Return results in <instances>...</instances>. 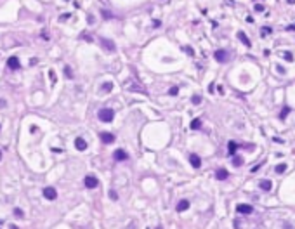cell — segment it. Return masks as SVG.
I'll return each mask as SVG.
<instances>
[{
	"label": "cell",
	"mask_w": 295,
	"mask_h": 229,
	"mask_svg": "<svg viewBox=\"0 0 295 229\" xmlns=\"http://www.w3.org/2000/svg\"><path fill=\"white\" fill-rule=\"evenodd\" d=\"M191 101H193V104H200V102H201V97H200V96H193Z\"/></svg>",
	"instance_id": "cb8c5ba5"
},
{
	"label": "cell",
	"mask_w": 295,
	"mask_h": 229,
	"mask_svg": "<svg viewBox=\"0 0 295 229\" xmlns=\"http://www.w3.org/2000/svg\"><path fill=\"white\" fill-rule=\"evenodd\" d=\"M290 111H292V108H290V106H285V108H283V111H281V115H280V120H285V118H287V115H288Z\"/></svg>",
	"instance_id": "e0dca14e"
},
{
	"label": "cell",
	"mask_w": 295,
	"mask_h": 229,
	"mask_svg": "<svg viewBox=\"0 0 295 229\" xmlns=\"http://www.w3.org/2000/svg\"><path fill=\"white\" fill-rule=\"evenodd\" d=\"M255 10H257V12H262V10H264V5H261V3H255Z\"/></svg>",
	"instance_id": "484cf974"
},
{
	"label": "cell",
	"mask_w": 295,
	"mask_h": 229,
	"mask_svg": "<svg viewBox=\"0 0 295 229\" xmlns=\"http://www.w3.org/2000/svg\"><path fill=\"white\" fill-rule=\"evenodd\" d=\"M200 127H201V120H198V118H196V120H193V122H191V129H195V130H196V129H200Z\"/></svg>",
	"instance_id": "ffe728a7"
},
{
	"label": "cell",
	"mask_w": 295,
	"mask_h": 229,
	"mask_svg": "<svg viewBox=\"0 0 295 229\" xmlns=\"http://www.w3.org/2000/svg\"><path fill=\"white\" fill-rule=\"evenodd\" d=\"M184 50H186L189 56H193V49H191V47H184Z\"/></svg>",
	"instance_id": "4dcf8cb0"
},
{
	"label": "cell",
	"mask_w": 295,
	"mask_h": 229,
	"mask_svg": "<svg viewBox=\"0 0 295 229\" xmlns=\"http://www.w3.org/2000/svg\"><path fill=\"white\" fill-rule=\"evenodd\" d=\"M64 73H66V76L71 80L73 78V73H71V69H69V66H64Z\"/></svg>",
	"instance_id": "603a6c76"
},
{
	"label": "cell",
	"mask_w": 295,
	"mask_h": 229,
	"mask_svg": "<svg viewBox=\"0 0 295 229\" xmlns=\"http://www.w3.org/2000/svg\"><path fill=\"white\" fill-rule=\"evenodd\" d=\"M215 177H217L219 181H226V179L229 177V174H228V170H226V168H219V170H217V174H215Z\"/></svg>",
	"instance_id": "4fadbf2b"
},
{
	"label": "cell",
	"mask_w": 295,
	"mask_h": 229,
	"mask_svg": "<svg viewBox=\"0 0 295 229\" xmlns=\"http://www.w3.org/2000/svg\"><path fill=\"white\" fill-rule=\"evenodd\" d=\"M285 59H287V61H292V59H294V56H292L290 52H285Z\"/></svg>",
	"instance_id": "f1b7e54d"
},
{
	"label": "cell",
	"mask_w": 295,
	"mask_h": 229,
	"mask_svg": "<svg viewBox=\"0 0 295 229\" xmlns=\"http://www.w3.org/2000/svg\"><path fill=\"white\" fill-rule=\"evenodd\" d=\"M214 56H215V59H217L219 63H226V61L229 59V54H228L226 50H222V49H221V50H215Z\"/></svg>",
	"instance_id": "5b68a950"
},
{
	"label": "cell",
	"mask_w": 295,
	"mask_h": 229,
	"mask_svg": "<svg viewBox=\"0 0 295 229\" xmlns=\"http://www.w3.org/2000/svg\"><path fill=\"white\" fill-rule=\"evenodd\" d=\"M102 16H104V17H111V14H109L108 10H102Z\"/></svg>",
	"instance_id": "1f68e13d"
},
{
	"label": "cell",
	"mask_w": 295,
	"mask_h": 229,
	"mask_svg": "<svg viewBox=\"0 0 295 229\" xmlns=\"http://www.w3.org/2000/svg\"><path fill=\"white\" fill-rule=\"evenodd\" d=\"M43 196L47 200H56L57 198V191L54 188H43Z\"/></svg>",
	"instance_id": "52a82bcc"
},
{
	"label": "cell",
	"mask_w": 295,
	"mask_h": 229,
	"mask_svg": "<svg viewBox=\"0 0 295 229\" xmlns=\"http://www.w3.org/2000/svg\"><path fill=\"white\" fill-rule=\"evenodd\" d=\"M189 208V201L188 200H181L179 205H177V212H186Z\"/></svg>",
	"instance_id": "5bb4252c"
},
{
	"label": "cell",
	"mask_w": 295,
	"mask_h": 229,
	"mask_svg": "<svg viewBox=\"0 0 295 229\" xmlns=\"http://www.w3.org/2000/svg\"><path fill=\"white\" fill-rule=\"evenodd\" d=\"M276 174H283L285 170H287V163H280V165H276Z\"/></svg>",
	"instance_id": "ac0fdd59"
},
{
	"label": "cell",
	"mask_w": 295,
	"mask_h": 229,
	"mask_svg": "<svg viewBox=\"0 0 295 229\" xmlns=\"http://www.w3.org/2000/svg\"><path fill=\"white\" fill-rule=\"evenodd\" d=\"M10 229H17V228H16V226H10Z\"/></svg>",
	"instance_id": "d6a6232c"
},
{
	"label": "cell",
	"mask_w": 295,
	"mask_h": 229,
	"mask_svg": "<svg viewBox=\"0 0 295 229\" xmlns=\"http://www.w3.org/2000/svg\"><path fill=\"white\" fill-rule=\"evenodd\" d=\"M49 78H50V80H52V82H56V73H54V71H52V69H50V71H49Z\"/></svg>",
	"instance_id": "83f0119b"
},
{
	"label": "cell",
	"mask_w": 295,
	"mask_h": 229,
	"mask_svg": "<svg viewBox=\"0 0 295 229\" xmlns=\"http://www.w3.org/2000/svg\"><path fill=\"white\" fill-rule=\"evenodd\" d=\"M177 92H179V89H177V87H172V89L168 90V94H170V96H177Z\"/></svg>",
	"instance_id": "d4e9b609"
},
{
	"label": "cell",
	"mask_w": 295,
	"mask_h": 229,
	"mask_svg": "<svg viewBox=\"0 0 295 229\" xmlns=\"http://www.w3.org/2000/svg\"><path fill=\"white\" fill-rule=\"evenodd\" d=\"M236 149H238V144H236L234 141H229V144H228V151H229L231 155H234V153H236Z\"/></svg>",
	"instance_id": "2e32d148"
},
{
	"label": "cell",
	"mask_w": 295,
	"mask_h": 229,
	"mask_svg": "<svg viewBox=\"0 0 295 229\" xmlns=\"http://www.w3.org/2000/svg\"><path fill=\"white\" fill-rule=\"evenodd\" d=\"M189 162H191V165H193L195 168H200V167H201V158H200L198 155H191V156H189Z\"/></svg>",
	"instance_id": "8fae6325"
},
{
	"label": "cell",
	"mask_w": 295,
	"mask_h": 229,
	"mask_svg": "<svg viewBox=\"0 0 295 229\" xmlns=\"http://www.w3.org/2000/svg\"><path fill=\"white\" fill-rule=\"evenodd\" d=\"M75 148H76L78 151H85V149H87V142H85V139L76 137V139H75Z\"/></svg>",
	"instance_id": "30bf717a"
},
{
	"label": "cell",
	"mask_w": 295,
	"mask_h": 229,
	"mask_svg": "<svg viewBox=\"0 0 295 229\" xmlns=\"http://www.w3.org/2000/svg\"><path fill=\"white\" fill-rule=\"evenodd\" d=\"M104 92H109V90H113V83L111 82H106V83H102V87H101Z\"/></svg>",
	"instance_id": "d6986e66"
},
{
	"label": "cell",
	"mask_w": 295,
	"mask_h": 229,
	"mask_svg": "<svg viewBox=\"0 0 295 229\" xmlns=\"http://www.w3.org/2000/svg\"><path fill=\"white\" fill-rule=\"evenodd\" d=\"M97 118H99L101 122H104V123H109V122H113V118H115V111H113L111 108H102V109H99Z\"/></svg>",
	"instance_id": "6da1fadb"
},
{
	"label": "cell",
	"mask_w": 295,
	"mask_h": 229,
	"mask_svg": "<svg viewBox=\"0 0 295 229\" xmlns=\"http://www.w3.org/2000/svg\"><path fill=\"white\" fill-rule=\"evenodd\" d=\"M99 43L102 45V49H104L106 52H115V50H116V45H115V42H113V40H109V38H104V36H101V38H99Z\"/></svg>",
	"instance_id": "7a4b0ae2"
},
{
	"label": "cell",
	"mask_w": 295,
	"mask_h": 229,
	"mask_svg": "<svg viewBox=\"0 0 295 229\" xmlns=\"http://www.w3.org/2000/svg\"><path fill=\"white\" fill-rule=\"evenodd\" d=\"M7 68H9V69H17V68H19V59H17L16 56L9 57V59H7Z\"/></svg>",
	"instance_id": "9c48e42d"
},
{
	"label": "cell",
	"mask_w": 295,
	"mask_h": 229,
	"mask_svg": "<svg viewBox=\"0 0 295 229\" xmlns=\"http://www.w3.org/2000/svg\"><path fill=\"white\" fill-rule=\"evenodd\" d=\"M109 198H111V200H116V198H118V195H116L115 191H109Z\"/></svg>",
	"instance_id": "f546056e"
},
{
	"label": "cell",
	"mask_w": 295,
	"mask_h": 229,
	"mask_svg": "<svg viewBox=\"0 0 295 229\" xmlns=\"http://www.w3.org/2000/svg\"><path fill=\"white\" fill-rule=\"evenodd\" d=\"M83 184H85V188H87V189H96V188L99 186V181H97V177H96V175H85Z\"/></svg>",
	"instance_id": "3957f363"
},
{
	"label": "cell",
	"mask_w": 295,
	"mask_h": 229,
	"mask_svg": "<svg viewBox=\"0 0 295 229\" xmlns=\"http://www.w3.org/2000/svg\"><path fill=\"white\" fill-rule=\"evenodd\" d=\"M236 212H238V214H243V215H248V214H252V212H254V208H252V205L241 203V205H238V207H236Z\"/></svg>",
	"instance_id": "277c9868"
},
{
	"label": "cell",
	"mask_w": 295,
	"mask_h": 229,
	"mask_svg": "<svg viewBox=\"0 0 295 229\" xmlns=\"http://www.w3.org/2000/svg\"><path fill=\"white\" fill-rule=\"evenodd\" d=\"M233 165H234V167H241V165H243V158H241V156H236V158L233 160Z\"/></svg>",
	"instance_id": "44dd1931"
},
{
	"label": "cell",
	"mask_w": 295,
	"mask_h": 229,
	"mask_svg": "<svg viewBox=\"0 0 295 229\" xmlns=\"http://www.w3.org/2000/svg\"><path fill=\"white\" fill-rule=\"evenodd\" d=\"M0 160H2V151H0Z\"/></svg>",
	"instance_id": "836d02e7"
},
{
	"label": "cell",
	"mask_w": 295,
	"mask_h": 229,
	"mask_svg": "<svg viewBox=\"0 0 295 229\" xmlns=\"http://www.w3.org/2000/svg\"><path fill=\"white\" fill-rule=\"evenodd\" d=\"M99 137H101V141H102L104 144H111V142L115 141V135H113V134H109V132H101V134H99Z\"/></svg>",
	"instance_id": "ba28073f"
},
{
	"label": "cell",
	"mask_w": 295,
	"mask_h": 229,
	"mask_svg": "<svg viewBox=\"0 0 295 229\" xmlns=\"http://www.w3.org/2000/svg\"><path fill=\"white\" fill-rule=\"evenodd\" d=\"M259 186H261V189L269 191V189L273 188V182H271V181H261V182H259Z\"/></svg>",
	"instance_id": "9a60e30c"
},
{
	"label": "cell",
	"mask_w": 295,
	"mask_h": 229,
	"mask_svg": "<svg viewBox=\"0 0 295 229\" xmlns=\"http://www.w3.org/2000/svg\"><path fill=\"white\" fill-rule=\"evenodd\" d=\"M261 33H262V36H266V33H271V28H262Z\"/></svg>",
	"instance_id": "4316f807"
},
{
	"label": "cell",
	"mask_w": 295,
	"mask_h": 229,
	"mask_svg": "<svg viewBox=\"0 0 295 229\" xmlns=\"http://www.w3.org/2000/svg\"><path fill=\"white\" fill-rule=\"evenodd\" d=\"M113 158H115L116 162H125V160L129 158V155H127V151H123V149H116V151L113 153Z\"/></svg>",
	"instance_id": "8992f818"
},
{
	"label": "cell",
	"mask_w": 295,
	"mask_h": 229,
	"mask_svg": "<svg viewBox=\"0 0 295 229\" xmlns=\"http://www.w3.org/2000/svg\"><path fill=\"white\" fill-rule=\"evenodd\" d=\"M14 215H16L17 219H23V217H24V212H23L21 208H14Z\"/></svg>",
	"instance_id": "7402d4cb"
},
{
	"label": "cell",
	"mask_w": 295,
	"mask_h": 229,
	"mask_svg": "<svg viewBox=\"0 0 295 229\" xmlns=\"http://www.w3.org/2000/svg\"><path fill=\"white\" fill-rule=\"evenodd\" d=\"M238 38H240V42L243 43V45H247V47H250L252 43H250V40H248V36L245 35V31H238Z\"/></svg>",
	"instance_id": "7c38bea8"
}]
</instances>
